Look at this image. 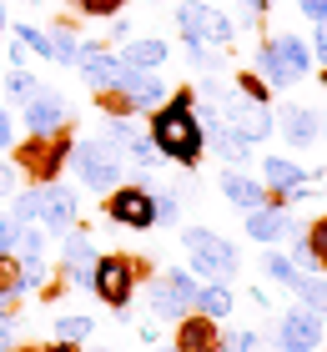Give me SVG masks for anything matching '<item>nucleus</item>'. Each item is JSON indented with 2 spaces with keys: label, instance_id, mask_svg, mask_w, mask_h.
I'll use <instances>...</instances> for the list:
<instances>
[{
  "label": "nucleus",
  "instance_id": "f257e3e1",
  "mask_svg": "<svg viewBox=\"0 0 327 352\" xmlns=\"http://www.w3.org/2000/svg\"><path fill=\"white\" fill-rule=\"evenodd\" d=\"M146 136L167 156V166H182V171L196 176V166H202V156H207V136H202V121H196V91L171 86L167 101L156 111H146Z\"/></svg>",
  "mask_w": 327,
  "mask_h": 352
},
{
  "label": "nucleus",
  "instance_id": "f03ea898",
  "mask_svg": "<svg viewBox=\"0 0 327 352\" xmlns=\"http://www.w3.org/2000/svg\"><path fill=\"white\" fill-rule=\"evenodd\" d=\"M65 171H71L86 191L106 197L111 186L126 182V156H121V146H111L106 136H81V141H71V162H65Z\"/></svg>",
  "mask_w": 327,
  "mask_h": 352
},
{
  "label": "nucleus",
  "instance_id": "7ed1b4c3",
  "mask_svg": "<svg viewBox=\"0 0 327 352\" xmlns=\"http://www.w3.org/2000/svg\"><path fill=\"white\" fill-rule=\"evenodd\" d=\"M182 247L191 257V277L196 282H237L242 252H237L232 236H222L211 227H182Z\"/></svg>",
  "mask_w": 327,
  "mask_h": 352
},
{
  "label": "nucleus",
  "instance_id": "20e7f679",
  "mask_svg": "<svg viewBox=\"0 0 327 352\" xmlns=\"http://www.w3.org/2000/svg\"><path fill=\"white\" fill-rule=\"evenodd\" d=\"M171 25H176L182 41H202V45H217V51H232L237 45V21L222 6H211V0H176Z\"/></svg>",
  "mask_w": 327,
  "mask_h": 352
},
{
  "label": "nucleus",
  "instance_id": "39448f33",
  "mask_svg": "<svg viewBox=\"0 0 327 352\" xmlns=\"http://www.w3.org/2000/svg\"><path fill=\"white\" fill-rule=\"evenodd\" d=\"M196 101H202V96H196ZM207 101L217 106V116L232 126L242 141H252V146L272 141V131H277V111H272V106H262V101H252V96H242L237 86H222L217 96H207Z\"/></svg>",
  "mask_w": 327,
  "mask_h": 352
},
{
  "label": "nucleus",
  "instance_id": "423d86ee",
  "mask_svg": "<svg viewBox=\"0 0 327 352\" xmlns=\"http://www.w3.org/2000/svg\"><path fill=\"white\" fill-rule=\"evenodd\" d=\"M146 267L141 257H126V252H101V257L91 262V297H101L111 312L116 307H131V297H136V282L146 277Z\"/></svg>",
  "mask_w": 327,
  "mask_h": 352
},
{
  "label": "nucleus",
  "instance_id": "0eeeda50",
  "mask_svg": "<svg viewBox=\"0 0 327 352\" xmlns=\"http://www.w3.org/2000/svg\"><path fill=\"white\" fill-rule=\"evenodd\" d=\"M106 221L121 232H156V201H151V171H136L131 182L106 191Z\"/></svg>",
  "mask_w": 327,
  "mask_h": 352
},
{
  "label": "nucleus",
  "instance_id": "6e6552de",
  "mask_svg": "<svg viewBox=\"0 0 327 352\" xmlns=\"http://www.w3.org/2000/svg\"><path fill=\"white\" fill-rule=\"evenodd\" d=\"M71 121H76L71 96L56 91V86H45V81L30 91L21 106H15V126H21L25 136H56V131H71Z\"/></svg>",
  "mask_w": 327,
  "mask_h": 352
},
{
  "label": "nucleus",
  "instance_id": "1a4fd4ad",
  "mask_svg": "<svg viewBox=\"0 0 327 352\" xmlns=\"http://www.w3.org/2000/svg\"><path fill=\"white\" fill-rule=\"evenodd\" d=\"M272 347H277V352H322V347H327V322H322L313 307L292 302V307L277 312Z\"/></svg>",
  "mask_w": 327,
  "mask_h": 352
},
{
  "label": "nucleus",
  "instance_id": "9d476101",
  "mask_svg": "<svg viewBox=\"0 0 327 352\" xmlns=\"http://www.w3.org/2000/svg\"><path fill=\"white\" fill-rule=\"evenodd\" d=\"M10 162L21 171H30V182H61L65 162H71V131L30 136L25 146H10Z\"/></svg>",
  "mask_w": 327,
  "mask_h": 352
},
{
  "label": "nucleus",
  "instance_id": "9b49d317",
  "mask_svg": "<svg viewBox=\"0 0 327 352\" xmlns=\"http://www.w3.org/2000/svg\"><path fill=\"white\" fill-rule=\"evenodd\" d=\"M71 71L81 76V86H86L91 96H101V91L116 86V76H121V56L111 51L106 41H81V56H76V66H71Z\"/></svg>",
  "mask_w": 327,
  "mask_h": 352
},
{
  "label": "nucleus",
  "instance_id": "f8f14e48",
  "mask_svg": "<svg viewBox=\"0 0 327 352\" xmlns=\"http://www.w3.org/2000/svg\"><path fill=\"white\" fill-rule=\"evenodd\" d=\"M277 131H282V141L292 151H313L322 141V131H327V121H322V111L307 106V101H282V111H277Z\"/></svg>",
  "mask_w": 327,
  "mask_h": 352
},
{
  "label": "nucleus",
  "instance_id": "ddd939ff",
  "mask_svg": "<svg viewBox=\"0 0 327 352\" xmlns=\"http://www.w3.org/2000/svg\"><path fill=\"white\" fill-rule=\"evenodd\" d=\"M111 91L126 96L131 116H146V111H156L171 96V86H167V76H161V71H131V66H121V76H116V86H111Z\"/></svg>",
  "mask_w": 327,
  "mask_h": 352
},
{
  "label": "nucleus",
  "instance_id": "4468645a",
  "mask_svg": "<svg viewBox=\"0 0 327 352\" xmlns=\"http://www.w3.org/2000/svg\"><path fill=\"white\" fill-rule=\"evenodd\" d=\"M41 227L45 236H61V232H71L76 221H81V197L65 182H41Z\"/></svg>",
  "mask_w": 327,
  "mask_h": 352
},
{
  "label": "nucleus",
  "instance_id": "2eb2a0df",
  "mask_svg": "<svg viewBox=\"0 0 327 352\" xmlns=\"http://www.w3.org/2000/svg\"><path fill=\"white\" fill-rule=\"evenodd\" d=\"M297 227V217H292V206H277V201H262L247 212V236L257 247H282L287 232Z\"/></svg>",
  "mask_w": 327,
  "mask_h": 352
},
{
  "label": "nucleus",
  "instance_id": "dca6fc26",
  "mask_svg": "<svg viewBox=\"0 0 327 352\" xmlns=\"http://www.w3.org/2000/svg\"><path fill=\"white\" fill-rule=\"evenodd\" d=\"M136 287H141V307L151 312L156 322H176V317H187V312H191L187 302L176 297V287H171L167 277H161V272H146V277H141Z\"/></svg>",
  "mask_w": 327,
  "mask_h": 352
},
{
  "label": "nucleus",
  "instance_id": "f3484780",
  "mask_svg": "<svg viewBox=\"0 0 327 352\" xmlns=\"http://www.w3.org/2000/svg\"><path fill=\"white\" fill-rule=\"evenodd\" d=\"M116 56L131 71H167L171 66V41L167 36H131L126 45H116Z\"/></svg>",
  "mask_w": 327,
  "mask_h": 352
},
{
  "label": "nucleus",
  "instance_id": "a211bd4d",
  "mask_svg": "<svg viewBox=\"0 0 327 352\" xmlns=\"http://www.w3.org/2000/svg\"><path fill=\"white\" fill-rule=\"evenodd\" d=\"M217 186H222L226 206H237V212H252V206L267 201V186H262V176H252L247 166H222Z\"/></svg>",
  "mask_w": 327,
  "mask_h": 352
},
{
  "label": "nucleus",
  "instance_id": "6ab92c4d",
  "mask_svg": "<svg viewBox=\"0 0 327 352\" xmlns=\"http://www.w3.org/2000/svg\"><path fill=\"white\" fill-rule=\"evenodd\" d=\"M176 352H222V322H211L202 312L176 317Z\"/></svg>",
  "mask_w": 327,
  "mask_h": 352
},
{
  "label": "nucleus",
  "instance_id": "aec40b11",
  "mask_svg": "<svg viewBox=\"0 0 327 352\" xmlns=\"http://www.w3.org/2000/svg\"><path fill=\"white\" fill-rule=\"evenodd\" d=\"M302 182H317L302 162H292V156H272V151L262 156V186H267V197H282V191L302 186Z\"/></svg>",
  "mask_w": 327,
  "mask_h": 352
},
{
  "label": "nucleus",
  "instance_id": "412c9836",
  "mask_svg": "<svg viewBox=\"0 0 327 352\" xmlns=\"http://www.w3.org/2000/svg\"><path fill=\"white\" fill-rule=\"evenodd\" d=\"M191 312L211 317V322H232V312H237V282H202V287H196Z\"/></svg>",
  "mask_w": 327,
  "mask_h": 352
},
{
  "label": "nucleus",
  "instance_id": "4be33fe9",
  "mask_svg": "<svg viewBox=\"0 0 327 352\" xmlns=\"http://www.w3.org/2000/svg\"><path fill=\"white\" fill-rule=\"evenodd\" d=\"M252 71L267 81V91L272 96H282V91H292L297 81H292V71L282 66V56H277V45H272V36H257V51H252Z\"/></svg>",
  "mask_w": 327,
  "mask_h": 352
},
{
  "label": "nucleus",
  "instance_id": "5701e85b",
  "mask_svg": "<svg viewBox=\"0 0 327 352\" xmlns=\"http://www.w3.org/2000/svg\"><path fill=\"white\" fill-rule=\"evenodd\" d=\"M272 45H277V56H282V66L292 71V81H307V76H313V45H307L297 30H277Z\"/></svg>",
  "mask_w": 327,
  "mask_h": 352
},
{
  "label": "nucleus",
  "instance_id": "b1692460",
  "mask_svg": "<svg viewBox=\"0 0 327 352\" xmlns=\"http://www.w3.org/2000/svg\"><path fill=\"white\" fill-rule=\"evenodd\" d=\"M187 191H191V186H176V182H156V176H151L156 227H182V206H187Z\"/></svg>",
  "mask_w": 327,
  "mask_h": 352
},
{
  "label": "nucleus",
  "instance_id": "393cba45",
  "mask_svg": "<svg viewBox=\"0 0 327 352\" xmlns=\"http://www.w3.org/2000/svg\"><path fill=\"white\" fill-rule=\"evenodd\" d=\"M56 242H61V267H91L96 257H101V247L91 242V232L81 227V221H76L71 232H61Z\"/></svg>",
  "mask_w": 327,
  "mask_h": 352
},
{
  "label": "nucleus",
  "instance_id": "a878e982",
  "mask_svg": "<svg viewBox=\"0 0 327 352\" xmlns=\"http://www.w3.org/2000/svg\"><path fill=\"white\" fill-rule=\"evenodd\" d=\"M257 272H262V282L282 287V292H292V287H297V277H302V272L292 267V257H287L282 247H262V262H257Z\"/></svg>",
  "mask_w": 327,
  "mask_h": 352
},
{
  "label": "nucleus",
  "instance_id": "bb28decb",
  "mask_svg": "<svg viewBox=\"0 0 327 352\" xmlns=\"http://www.w3.org/2000/svg\"><path fill=\"white\" fill-rule=\"evenodd\" d=\"M45 36H51V60L71 71V66H76V56H81V36H76V25H71V21H56V25H45Z\"/></svg>",
  "mask_w": 327,
  "mask_h": 352
},
{
  "label": "nucleus",
  "instance_id": "cd10ccee",
  "mask_svg": "<svg viewBox=\"0 0 327 352\" xmlns=\"http://www.w3.org/2000/svg\"><path fill=\"white\" fill-rule=\"evenodd\" d=\"M292 297H297L302 307H313L322 322H327V272H302L297 287H292Z\"/></svg>",
  "mask_w": 327,
  "mask_h": 352
},
{
  "label": "nucleus",
  "instance_id": "c85d7f7f",
  "mask_svg": "<svg viewBox=\"0 0 327 352\" xmlns=\"http://www.w3.org/2000/svg\"><path fill=\"white\" fill-rule=\"evenodd\" d=\"M15 262H21V297L25 292H51L56 267L45 262V252H41V257H15Z\"/></svg>",
  "mask_w": 327,
  "mask_h": 352
},
{
  "label": "nucleus",
  "instance_id": "c756f323",
  "mask_svg": "<svg viewBox=\"0 0 327 352\" xmlns=\"http://www.w3.org/2000/svg\"><path fill=\"white\" fill-rule=\"evenodd\" d=\"M121 156H126V166H136V171H156V166H167V156L151 146V136H146V131L131 136L126 146H121Z\"/></svg>",
  "mask_w": 327,
  "mask_h": 352
},
{
  "label": "nucleus",
  "instance_id": "7c9ffc66",
  "mask_svg": "<svg viewBox=\"0 0 327 352\" xmlns=\"http://www.w3.org/2000/svg\"><path fill=\"white\" fill-rule=\"evenodd\" d=\"M6 212H10L15 221H21V227H25V221H36V217H41V182L15 186L10 197H6Z\"/></svg>",
  "mask_w": 327,
  "mask_h": 352
},
{
  "label": "nucleus",
  "instance_id": "2f4dec72",
  "mask_svg": "<svg viewBox=\"0 0 327 352\" xmlns=\"http://www.w3.org/2000/svg\"><path fill=\"white\" fill-rule=\"evenodd\" d=\"M51 332H56V342H71V347H81V342H91V332H96V322H91L86 312H61Z\"/></svg>",
  "mask_w": 327,
  "mask_h": 352
},
{
  "label": "nucleus",
  "instance_id": "473e14b6",
  "mask_svg": "<svg viewBox=\"0 0 327 352\" xmlns=\"http://www.w3.org/2000/svg\"><path fill=\"white\" fill-rule=\"evenodd\" d=\"M36 86H41V76L30 71V66H10V71H6V81H0V91H6V101H10V106H21Z\"/></svg>",
  "mask_w": 327,
  "mask_h": 352
},
{
  "label": "nucleus",
  "instance_id": "72a5a7b5",
  "mask_svg": "<svg viewBox=\"0 0 327 352\" xmlns=\"http://www.w3.org/2000/svg\"><path fill=\"white\" fill-rule=\"evenodd\" d=\"M182 51H187V60H191V71H196V76H207V71H226V60H222V51H217V45L182 41Z\"/></svg>",
  "mask_w": 327,
  "mask_h": 352
},
{
  "label": "nucleus",
  "instance_id": "f704fd0d",
  "mask_svg": "<svg viewBox=\"0 0 327 352\" xmlns=\"http://www.w3.org/2000/svg\"><path fill=\"white\" fill-rule=\"evenodd\" d=\"M65 6H71L81 21H111V15H121L131 0H65Z\"/></svg>",
  "mask_w": 327,
  "mask_h": 352
},
{
  "label": "nucleus",
  "instance_id": "c9c22d12",
  "mask_svg": "<svg viewBox=\"0 0 327 352\" xmlns=\"http://www.w3.org/2000/svg\"><path fill=\"white\" fill-rule=\"evenodd\" d=\"M10 36L21 41V45H25L30 56L51 60V36H45V25H30V21H25V25H10Z\"/></svg>",
  "mask_w": 327,
  "mask_h": 352
},
{
  "label": "nucleus",
  "instance_id": "e433bc0d",
  "mask_svg": "<svg viewBox=\"0 0 327 352\" xmlns=\"http://www.w3.org/2000/svg\"><path fill=\"white\" fill-rule=\"evenodd\" d=\"M0 302H21V262H15V252H0Z\"/></svg>",
  "mask_w": 327,
  "mask_h": 352
},
{
  "label": "nucleus",
  "instance_id": "4c0bfd02",
  "mask_svg": "<svg viewBox=\"0 0 327 352\" xmlns=\"http://www.w3.org/2000/svg\"><path fill=\"white\" fill-rule=\"evenodd\" d=\"M302 236H307V247H313V262H317V272H327V217L302 221Z\"/></svg>",
  "mask_w": 327,
  "mask_h": 352
},
{
  "label": "nucleus",
  "instance_id": "58836bf2",
  "mask_svg": "<svg viewBox=\"0 0 327 352\" xmlns=\"http://www.w3.org/2000/svg\"><path fill=\"white\" fill-rule=\"evenodd\" d=\"M232 86H237L242 96H252V101H262V106H272V91H267V81H262L257 71H232Z\"/></svg>",
  "mask_w": 327,
  "mask_h": 352
},
{
  "label": "nucleus",
  "instance_id": "ea45409f",
  "mask_svg": "<svg viewBox=\"0 0 327 352\" xmlns=\"http://www.w3.org/2000/svg\"><path fill=\"white\" fill-rule=\"evenodd\" d=\"M141 126H136V116H106V126H101V136L111 141V146H126L131 136H136Z\"/></svg>",
  "mask_w": 327,
  "mask_h": 352
},
{
  "label": "nucleus",
  "instance_id": "a19ab883",
  "mask_svg": "<svg viewBox=\"0 0 327 352\" xmlns=\"http://www.w3.org/2000/svg\"><path fill=\"white\" fill-rule=\"evenodd\" d=\"M161 277H167V282L176 287V297H182V302H187V307H191V302H196V287H202V282H196V277H191V267H167V272H161Z\"/></svg>",
  "mask_w": 327,
  "mask_h": 352
},
{
  "label": "nucleus",
  "instance_id": "79ce46f5",
  "mask_svg": "<svg viewBox=\"0 0 327 352\" xmlns=\"http://www.w3.org/2000/svg\"><path fill=\"white\" fill-rule=\"evenodd\" d=\"M262 338L252 327H232V332H222V352H257Z\"/></svg>",
  "mask_w": 327,
  "mask_h": 352
},
{
  "label": "nucleus",
  "instance_id": "37998d69",
  "mask_svg": "<svg viewBox=\"0 0 327 352\" xmlns=\"http://www.w3.org/2000/svg\"><path fill=\"white\" fill-rule=\"evenodd\" d=\"M131 36H136V21H131L126 10H121V15H111V25H106V45H111V51H116V45H126Z\"/></svg>",
  "mask_w": 327,
  "mask_h": 352
},
{
  "label": "nucleus",
  "instance_id": "c03bdc74",
  "mask_svg": "<svg viewBox=\"0 0 327 352\" xmlns=\"http://www.w3.org/2000/svg\"><path fill=\"white\" fill-rule=\"evenodd\" d=\"M15 136H21V126H15V111H10V106H0V156H10Z\"/></svg>",
  "mask_w": 327,
  "mask_h": 352
},
{
  "label": "nucleus",
  "instance_id": "a18cd8bd",
  "mask_svg": "<svg viewBox=\"0 0 327 352\" xmlns=\"http://www.w3.org/2000/svg\"><path fill=\"white\" fill-rule=\"evenodd\" d=\"M15 307H21V302H0V352L15 342V332H21L15 327Z\"/></svg>",
  "mask_w": 327,
  "mask_h": 352
},
{
  "label": "nucleus",
  "instance_id": "49530a36",
  "mask_svg": "<svg viewBox=\"0 0 327 352\" xmlns=\"http://www.w3.org/2000/svg\"><path fill=\"white\" fill-rule=\"evenodd\" d=\"M21 176H25V171H21V166H15V162H10V156H0V201H6V197H10V191H15V186H21Z\"/></svg>",
  "mask_w": 327,
  "mask_h": 352
},
{
  "label": "nucleus",
  "instance_id": "de8ad7c7",
  "mask_svg": "<svg viewBox=\"0 0 327 352\" xmlns=\"http://www.w3.org/2000/svg\"><path fill=\"white\" fill-rule=\"evenodd\" d=\"M307 45H313V66L327 71V21H313V41Z\"/></svg>",
  "mask_w": 327,
  "mask_h": 352
},
{
  "label": "nucleus",
  "instance_id": "09e8293b",
  "mask_svg": "<svg viewBox=\"0 0 327 352\" xmlns=\"http://www.w3.org/2000/svg\"><path fill=\"white\" fill-rule=\"evenodd\" d=\"M15 236H21V221L10 212H0V252H15Z\"/></svg>",
  "mask_w": 327,
  "mask_h": 352
},
{
  "label": "nucleus",
  "instance_id": "8fccbe9b",
  "mask_svg": "<svg viewBox=\"0 0 327 352\" xmlns=\"http://www.w3.org/2000/svg\"><path fill=\"white\" fill-rule=\"evenodd\" d=\"M297 10L307 21H327V0H297Z\"/></svg>",
  "mask_w": 327,
  "mask_h": 352
},
{
  "label": "nucleus",
  "instance_id": "3c124183",
  "mask_svg": "<svg viewBox=\"0 0 327 352\" xmlns=\"http://www.w3.org/2000/svg\"><path fill=\"white\" fill-rule=\"evenodd\" d=\"M136 332H141V342H146V347H151V342H161V322H156V317H146V322H141Z\"/></svg>",
  "mask_w": 327,
  "mask_h": 352
},
{
  "label": "nucleus",
  "instance_id": "603ef678",
  "mask_svg": "<svg viewBox=\"0 0 327 352\" xmlns=\"http://www.w3.org/2000/svg\"><path fill=\"white\" fill-rule=\"evenodd\" d=\"M10 66H30V51H25L15 36H10Z\"/></svg>",
  "mask_w": 327,
  "mask_h": 352
},
{
  "label": "nucleus",
  "instance_id": "864d4df0",
  "mask_svg": "<svg viewBox=\"0 0 327 352\" xmlns=\"http://www.w3.org/2000/svg\"><path fill=\"white\" fill-rule=\"evenodd\" d=\"M247 302H252V307H267V312H272V297H267V287H247Z\"/></svg>",
  "mask_w": 327,
  "mask_h": 352
},
{
  "label": "nucleus",
  "instance_id": "5fc2aeb1",
  "mask_svg": "<svg viewBox=\"0 0 327 352\" xmlns=\"http://www.w3.org/2000/svg\"><path fill=\"white\" fill-rule=\"evenodd\" d=\"M232 6H242V10H262V15H267L277 0H232Z\"/></svg>",
  "mask_w": 327,
  "mask_h": 352
},
{
  "label": "nucleus",
  "instance_id": "6e6d98bb",
  "mask_svg": "<svg viewBox=\"0 0 327 352\" xmlns=\"http://www.w3.org/2000/svg\"><path fill=\"white\" fill-rule=\"evenodd\" d=\"M6 36H10V6L0 0V41H6Z\"/></svg>",
  "mask_w": 327,
  "mask_h": 352
},
{
  "label": "nucleus",
  "instance_id": "4d7b16f0",
  "mask_svg": "<svg viewBox=\"0 0 327 352\" xmlns=\"http://www.w3.org/2000/svg\"><path fill=\"white\" fill-rule=\"evenodd\" d=\"M6 352H41V347H25V342H21V338H15V342H10V347H6Z\"/></svg>",
  "mask_w": 327,
  "mask_h": 352
},
{
  "label": "nucleus",
  "instance_id": "13d9d810",
  "mask_svg": "<svg viewBox=\"0 0 327 352\" xmlns=\"http://www.w3.org/2000/svg\"><path fill=\"white\" fill-rule=\"evenodd\" d=\"M146 352H176V347H161V342H151V347H146Z\"/></svg>",
  "mask_w": 327,
  "mask_h": 352
},
{
  "label": "nucleus",
  "instance_id": "bf43d9fd",
  "mask_svg": "<svg viewBox=\"0 0 327 352\" xmlns=\"http://www.w3.org/2000/svg\"><path fill=\"white\" fill-rule=\"evenodd\" d=\"M86 352H116V347H86Z\"/></svg>",
  "mask_w": 327,
  "mask_h": 352
},
{
  "label": "nucleus",
  "instance_id": "052dcab7",
  "mask_svg": "<svg viewBox=\"0 0 327 352\" xmlns=\"http://www.w3.org/2000/svg\"><path fill=\"white\" fill-rule=\"evenodd\" d=\"M25 6H41V0H25Z\"/></svg>",
  "mask_w": 327,
  "mask_h": 352
}]
</instances>
